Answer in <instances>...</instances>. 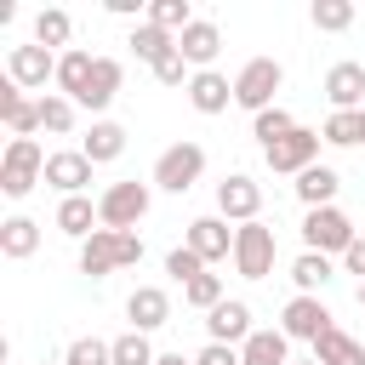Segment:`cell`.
Here are the masks:
<instances>
[{
	"mask_svg": "<svg viewBox=\"0 0 365 365\" xmlns=\"http://www.w3.org/2000/svg\"><path fill=\"white\" fill-rule=\"evenodd\" d=\"M143 262V234H120V228H97L86 245H80V274L91 279H108L120 268H137Z\"/></svg>",
	"mask_w": 365,
	"mask_h": 365,
	"instance_id": "obj_1",
	"label": "cell"
},
{
	"mask_svg": "<svg viewBox=\"0 0 365 365\" xmlns=\"http://www.w3.org/2000/svg\"><path fill=\"white\" fill-rule=\"evenodd\" d=\"M148 205H154V182H137V177L108 182V188L97 194V217H103V228H120V234H137V222L148 217Z\"/></svg>",
	"mask_w": 365,
	"mask_h": 365,
	"instance_id": "obj_2",
	"label": "cell"
},
{
	"mask_svg": "<svg viewBox=\"0 0 365 365\" xmlns=\"http://www.w3.org/2000/svg\"><path fill=\"white\" fill-rule=\"evenodd\" d=\"M34 182H46V148L34 137H11L6 154H0V194L6 200H23Z\"/></svg>",
	"mask_w": 365,
	"mask_h": 365,
	"instance_id": "obj_3",
	"label": "cell"
},
{
	"mask_svg": "<svg viewBox=\"0 0 365 365\" xmlns=\"http://www.w3.org/2000/svg\"><path fill=\"white\" fill-rule=\"evenodd\" d=\"M354 240H359V228H354V217L342 205H319V211L302 217V245L319 251V257H342Z\"/></svg>",
	"mask_w": 365,
	"mask_h": 365,
	"instance_id": "obj_4",
	"label": "cell"
},
{
	"mask_svg": "<svg viewBox=\"0 0 365 365\" xmlns=\"http://www.w3.org/2000/svg\"><path fill=\"white\" fill-rule=\"evenodd\" d=\"M274 257H279V245H274V228L262 217L234 228V274L240 279H268L274 274Z\"/></svg>",
	"mask_w": 365,
	"mask_h": 365,
	"instance_id": "obj_5",
	"label": "cell"
},
{
	"mask_svg": "<svg viewBox=\"0 0 365 365\" xmlns=\"http://www.w3.org/2000/svg\"><path fill=\"white\" fill-rule=\"evenodd\" d=\"M285 86V68L274 63V57H251L240 74H234V103L245 108V114H262V108H274V91Z\"/></svg>",
	"mask_w": 365,
	"mask_h": 365,
	"instance_id": "obj_6",
	"label": "cell"
},
{
	"mask_svg": "<svg viewBox=\"0 0 365 365\" xmlns=\"http://www.w3.org/2000/svg\"><path fill=\"white\" fill-rule=\"evenodd\" d=\"M205 177V148L200 143H171L160 160H154V188H165V194H188L194 182Z\"/></svg>",
	"mask_w": 365,
	"mask_h": 365,
	"instance_id": "obj_7",
	"label": "cell"
},
{
	"mask_svg": "<svg viewBox=\"0 0 365 365\" xmlns=\"http://www.w3.org/2000/svg\"><path fill=\"white\" fill-rule=\"evenodd\" d=\"M279 331H285L291 342H319L325 331H336V314H331L319 297H291V302L279 308Z\"/></svg>",
	"mask_w": 365,
	"mask_h": 365,
	"instance_id": "obj_8",
	"label": "cell"
},
{
	"mask_svg": "<svg viewBox=\"0 0 365 365\" xmlns=\"http://www.w3.org/2000/svg\"><path fill=\"white\" fill-rule=\"evenodd\" d=\"M319 131H308V125H297L291 137H279L274 148H262V160H268V171H285V177H302L308 165H319Z\"/></svg>",
	"mask_w": 365,
	"mask_h": 365,
	"instance_id": "obj_9",
	"label": "cell"
},
{
	"mask_svg": "<svg viewBox=\"0 0 365 365\" xmlns=\"http://www.w3.org/2000/svg\"><path fill=\"white\" fill-rule=\"evenodd\" d=\"M182 245L211 268V262H234V228H228V217H194L188 222V234H182Z\"/></svg>",
	"mask_w": 365,
	"mask_h": 365,
	"instance_id": "obj_10",
	"label": "cell"
},
{
	"mask_svg": "<svg viewBox=\"0 0 365 365\" xmlns=\"http://www.w3.org/2000/svg\"><path fill=\"white\" fill-rule=\"evenodd\" d=\"M6 80L11 86H23V91H46V80H57V57L46 51V46H11L6 51Z\"/></svg>",
	"mask_w": 365,
	"mask_h": 365,
	"instance_id": "obj_11",
	"label": "cell"
},
{
	"mask_svg": "<svg viewBox=\"0 0 365 365\" xmlns=\"http://www.w3.org/2000/svg\"><path fill=\"white\" fill-rule=\"evenodd\" d=\"M217 217H228V222H257V217H262V188H257L245 171H228V177L217 182Z\"/></svg>",
	"mask_w": 365,
	"mask_h": 365,
	"instance_id": "obj_12",
	"label": "cell"
},
{
	"mask_svg": "<svg viewBox=\"0 0 365 365\" xmlns=\"http://www.w3.org/2000/svg\"><path fill=\"white\" fill-rule=\"evenodd\" d=\"M91 160L80 154V148H57V154H46V182L63 194V200H74V194H86L91 188Z\"/></svg>",
	"mask_w": 365,
	"mask_h": 365,
	"instance_id": "obj_13",
	"label": "cell"
},
{
	"mask_svg": "<svg viewBox=\"0 0 365 365\" xmlns=\"http://www.w3.org/2000/svg\"><path fill=\"white\" fill-rule=\"evenodd\" d=\"M251 308L240 302V297H228V302H217L211 314H205V342H228V348H245L251 342Z\"/></svg>",
	"mask_w": 365,
	"mask_h": 365,
	"instance_id": "obj_14",
	"label": "cell"
},
{
	"mask_svg": "<svg viewBox=\"0 0 365 365\" xmlns=\"http://www.w3.org/2000/svg\"><path fill=\"white\" fill-rule=\"evenodd\" d=\"M177 51H182V63L200 74V68H211V63H217V51H222V29H217L211 17H194V23L177 34Z\"/></svg>",
	"mask_w": 365,
	"mask_h": 365,
	"instance_id": "obj_15",
	"label": "cell"
},
{
	"mask_svg": "<svg viewBox=\"0 0 365 365\" xmlns=\"http://www.w3.org/2000/svg\"><path fill=\"white\" fill-rule=\"evenodd\" d=\"M325 103L331 108H365V63H331L325 68Z\"/></svg>",
	"mask_w": 365,
	"mask_h": 365,
	"instance_id": "obj_16",
	"label": "cell"
},
{
	"mask_svg": "<svg viewBox=\"0 0 365 365\" xmlns=\"http://www.w3.org/2000/svg\"><path fill=\"white\" fill-rule=\"evenodd\" d=\"M228 103H234V80H228V74L200 68V74L188 80V108H194V114H228Z\"/></svg>",
	"mask_w": 365,
	"mask_h": 365,
	"instance_id": "obj_17",
	"label": "cell"
},
{
	"mask_svg": "<svg viewBox=\"0 0 365 365\" xmlns=\"http://www.w3.org/2000/svg\"><path fill=\"white\" fill-rule=\"evenodd\" d=\"M125 319H131V331H160L165 319H171V297L160 291V285H137L131 297H125Z\"/></svg>",
	"mask_w": 365,
	"mask_h": 365,
	"instance_id": "obj_18",
	"label": "cell"
},
{
	"mask_svg": "<svg viewBox=\"0 0 365 365\" xmlns=\"http://www.w3.org/2000/svg\"><path fill=\"white\" fill-rule=\"evenodd\" d=\"M120 86H125V63H120V57H97V68H91V86H86L80 108H86V114H103V108L120 97Z\"/></svg>",
	"mask_w": 365,
	"mask_h": 365,
	"instance_id": "obj_19",
	"label": "cell"
},
{
	"mask_svg": "<svg viewBox=\"0 0 365 365\" xmlns=\"http://www.w3.org/2000/svg\"><path fill=\"white\" fill-rule=\"evenodd\" d=\"M51 222H57V234H68V240H80V245L103 228V217H97V200H91V194L57 200V217H51Z\"/></svg>",
	"mask_w": 365,
	"mask_h": 365,
	"instance_id": "obj_20",
	"label": "cell"
},
{
	"mask_svg": "<svg viewBox=\"0 0 365 365\" xmlns=\"http://www.w3.org/2000/svg\"><path fill=\"white\" fill-rule=\"evenodd\" d=\"M0 120H6V131H11V137H34V131H40V97L29 103V97H23V86H11V80H6V86H0Z\"/></svg>",
	"mask_w": 365,
	"mask_h": 365,
	"instance_id": "obj_21",
	"label": "cell"
},
{
	"mask_svg": "<svg viewBox=\"0 0 365 365\" xmlns=\"http://www.w3.org/2000/svg\"><path fill=\"white\" fill-rule=\"evenodd\" d=\"M80 154H86L91 165H114V160L125 154V125H120V120H91V131L80 137Z\"/></svg>",
	"mask_w": 365,
	"mask_h": 365,
	"instance_id": "obj_22",
	"label": "cell"
},
{
	"mask_svg": "<svg viewBox=\"0 0 365 365\" xmlns=\"http://www.w3.org/2000/svg\"><path fill=\"white\" fill-rule=\"evenodd\" d=\"M91 68H97V57L74 46V51H63V57H57V80H51V86H57L68 103H80V97H86V86H91Z\"/></svg>",
	"mask_w": 365,
	"mask_h": 365,
	"instance_id": "obj_23",
	"label": "cell"
},
{
	"mask_svg": "<svg viewBox=\"0 0 365 365\" xmlns=\"http://www.w3.org/2000/svg\"><path fill=\"white\" fill-rule=\"evenodd\" d=\"M336 188H342L336 165H308V171L297 177V200H302L308 211H319V205H336Z\"/></svg>",
	"mask_w": 365,
	"mask_h": 365,
	"instance_id": "obj_24",
	"label": "cell"
},
{
	"mask_svg": "<svg viewBox=\"0 0 365 365\" xmlns=\"http://www.w3.org/2000/svg\"><path fill=\"white\" fill-rule=\"evenodd\" d=\"M34 251H40V222H34V217H6V222H0V257L29 262Z\"/></svg>",
	"mask_w": 365,
	"mask_h": 365,
	"instance_id": "obj_25",
	"label": "cell"
},
{
	"mask_svg": "<svg viewBox=\"0 0 365 365\" xmlns=\"http://www.w3.org/2000/svg\"><path fill=\"white\" fill-rule=\"evenodd\" d=\"M331 279H336V268H331V257H319V251H302V257L291 262V285H297V297H319Z\"/></svg>",
	"mask_w": 365,
	"mask_h": 365,
	"instance_id": "obj_26",
	"label": "cell"
},
{
	"mask_svg": "<svg viewBox=\"0 0 365 365\" xmlns=\"http://www.w3.org/2000/svg\"><path fill=\"white\" fill-rule=\"evenodd\" d=\"M240 365H291V336L285 331H251L240 348Z\"/></svg>",
	"mask_w": 365,
	"mask_h": 365,
	"instance_id": "obj_27",
	"label": "cell"
},
{
	"mask_svg": "<svg viewBox=\"0 0 365 365\" xmlns=\"http://www.w3.org/2000/svg\"><path fill=\"white\" fill-rule=\"evenodd\" d=\"M125 46L137 51V63H148V68H160V63H165V57L177 51V34H165V29H154V23H137Z\"/></svg>",
	"mask_w": 365,
	"mask_h": 365,
	"instance_id": "obj_28",
	"label": "cell"
},
{
	"mask_svg": "<svg viewBox=\"0 0 365 365\" xmlns=\"http://www.w3.org/2000/svg\"><path fill=\"white\" fill-rule=\"evenodd\" d=\"M314 359H319V365H365V342L336 325V331H325V336L314 342Z\"/></svg>",
	"mask_w": 365,
	"mask_h": 365,
	"instance_id": "obj_29",
	"label": "cell"
},
{
	"mask_svg": "<svg viewBox=\"0 0 365 365\" xmlns=\"http://www.w3.org/2000/svg\"><path fill=\"white\" fill-rule=\"evenodd\" d=\"M74 120H80V103H68L63 91H46V97H40V131L68 137V131H74Z\"/></svg>",
	"mask_w": 365,
	"mask_h": 365,
	"instance_id": "obj_30",
	"label": "cell"
},
{
	"mask_svg": "<svg viewBox=\"0 0 365 365\" xmlns=\"http://www.w3.org/2000/svg\"><path fill=\"white\" fill-rule=\"evenodd\" d=\"M68 34H74V17L63 11V6H46L40 17H34V46H68Z\"/></svg>",
	"mask_w": 365,
	"mask_h": 365,
	"instance_id": "obj_31",
	"label": "cell"
},
{
	"mask_svg": "<svg viewBox=\"0 0 365 365\" xmlns=\"http://www.w3.org/2000/svg\"><path fill=\"white\" fill-rule=\"evenodd\" d=\"M319 137L331 148H359V108H331L325 125H319Z\"/></svg>",
	"mask_w": 365,
	"mask_h": 365,
	"instance_id": "obj_32",
	"label": "cell"
},
{
	"mask_svg": "<svg viewBox=\"0 0 365 365\" xmlns=\"http://www.w3.org/2000/svg\"><path fill=\"white\" fill-rule=\"evenodd\" d=\"M143 23H154V29H165V34H182L188 23H194V6L188 0H148V17Z\"/></svg>",
	"mask_w": 365,
	"mask_h": 365,
	"instance_id": "obj_33",
	"label": "cell"
},
{
	"mask_svg": "<svg viewBox=\"0 0 365 365\" xmlns=\"http://www.w3.org/2000/svg\"><path fill=\"white\" fill-rule=\"evenodd\" d=\"M308 17L319 34H342V29H354V0H314Z\"/></svg>",
	"mask_w": 365,
	"mask_h": 365,
	"instance_id": "obj_34",
	"label": "cell"
},
{
	"mask_svg": "<svg viewBox=\"0 0 365 365\" xmlns=\"http://www.w3.org/2000/svg\"><path fill=\"white\" fill-rule=\"evenodd\" d=\"M291 131H297V120H291L279 103H274V108H262V114H251V137H257L262 148H274V143H279V137H291Z\"/></svg>",
	"mask_w": 365,
	"mask_h": 365,
	"instance_id": "obj_35",
	"label": "cell"
},
{
	"mask_svg": "<svg viewBox=\"0 0 365 365\" xmlns=\"http://www.w3.org/2000/svg\"><path fill=\"white\" fill-rule=\"evenodd\" d=\"M182 302H188V308H200V314H211L217 302H228V291H222V274H211V268H205L200 279H188V285H182Z\"/></svg>",
	"mask_w": 365,
	"mask_h": 365,
	"instance_id": "obj_36",
	"label": "cell"
},
{
	"mask_svg": "<svg viewBox=\"0 0 365 365\" xmlns=\"http://www.w3.org/2000/svg\"><path fill=\"white\" fill-rule=\"evenodd\" d=\"M160 354H154V342L143 336V331H120L114 336V365H154Z\"/></svg>",
	"mask_w": 365,
	"mask_h": 365,
	"instance_id": "obj_37",
	"label": "cell"
},
{
	"mask_svg": "<svg viewBox=\"0 0 365 365\" xmlns=\"http://www.w3.org/2000/svg\"><path fill=\"white\" fill-rule=\"evenodd\" d=\"M63 365H114V342H103V336H74L68 354H63Z\"/></svg>",
	"mask_w": 365,
	"mask_h": 365,
	"instance_id": "obj_38",
	"label": "cell"
},
{
	"mask_svg": "<svg viewBox=\"0 0 365 365\" xmlns=\"http://www.w3.org/2000/svg\"><path fill=\"white\" fill-rule=\"evenodd\" d=\"M165 274H171L177 285H188V279H200V274H205V262H200L188 245H171V251H165Z\"/></svg>",
	"mask_w": 365,
	"mask_h": 365,
	"instance_id": "obj_39",
	"label": "cell"
},
{
	"mask_svg": "<svg viewBox=\"0 0 365 365\" xmlns=\"http://www.w3.org/2000/svg\"><path fill=\"white\" fill-rule=\"evenodd\" d=\"M154 80H160V86H182V91H188V80H194V68L182 63V51H171V57H165V63L154 68Z\"/></svg>",
	"mask_w": 365,
	"mask_h": 365,
	"instance_id": "obj_40",
	"label": "cell"
},
{
	"mask_svg": "<svg viewBox=\"0 0 365 365\" xmlns=\"http://www.w3.org/2000/svg\"><path fill=\"white\" fill-rule=\"evenodd\" d=\"M194 365H240V348H228V342H205V348L194 354Z\"/></svg>",
	"mask_w": 365,
	"mask_h": 365,
	"instance_id": "obj_41",
	"label": "cell"
},
{
	"mask_svg": "<svg viewBox=\"0 0 365 365\" xmlns=\"http://www.w3.org/2000/svg\"><path fill=\"white\" fill-rule=\"evenodd\" d=\"M342 268H348V274H359V279H365V234H359V240H354V245H348V251H342Z\"/></svg>",
	"mask_w": 365,
	"mask_h": 365,
	"instance_id": "obj_42",
	"label": "cell"
},
{
	"mask_svg": "<svg viewBox=\"0 0 365 365\" xmlns=\"http://www.w3.org/2000/svg\"><path fill=\"white\" fill-rule=\"evenodd\" d=\"M108 11H114V17H137L143 0H108ZM143 17H148V11H143Z\"/></svg>",
	"mask_w": 365,
	"mask_h": 365,
	"instance_id": "obj_43",
	"label": "cell"
},
{
	"mask_svg": "<svg viewBox=\"0 0 365 365\" xmlns=\"http://www.w3.org/2000/svg\"><path fill=\"white\" fill-rule=\"evenodd\" d=\"M154 365H194V359H182V354H160Z\"/></svg>",
	"mask_w": 365,
	"mask_h": 365,
	"instance_id": "obj_44",
	"label": "cell"
},
{
	"mask_svg": "<svg viewBox=\"0 0 365 365\" xmlns=\"http://www.w3.org/2000/svg\"><path fill=\"white\" fill-rule=\"evenodd\" d=\"M359 143H365V108H359Z\"/></svg>",
	"mask_w": 365,
	"mask_h": 365,
	"instance_id": "obj_45",
	"label": "cell"
},
{
	"mask_svg": "<svg viewBox=\"0 0 365 365\" xmlns=\"http://www.w3.org/2000/svg\"><path fill=\"white\" fill-rule=\"evenodd\" d=\"M291 365H319V359H291Z\"/></svg>",
	"mask_w": 365,
	"mask_h": 365,
	"instance_id": "obj_46",
	"label": "cell"
},
{
	"mask_svg": "<svg viewBox=\"0 0 365 365\" xmlns=\"http://www.w3.org/2000/svg\"><path fill=\"white\" fill-rule=\"evenodd\" d=\"M359 308H365V279H359Z\"/></svg>",
	"mask_w": 365,
	"mask_h": 365,
	"instance_id": "obj_47",
	"label": "cell"
}]
</instances>
